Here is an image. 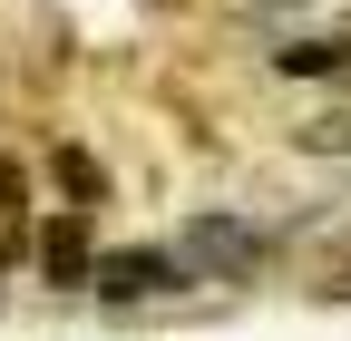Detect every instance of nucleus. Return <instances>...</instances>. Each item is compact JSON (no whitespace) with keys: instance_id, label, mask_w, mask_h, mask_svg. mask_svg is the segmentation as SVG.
<instances>
[{"instance_id":"f03ea898","label":"nucleus","mask_w":351,"mask_h":341,"mask_svg":"<svg viewBox=\"0 0 351 341\" xmlns=\"http://www.w3.org/2000/svg\"><path fill=\"white\" fill-rule=\"evenodd\" d=\"M195 273L176 264V244H127V253H98L88 264V292L98 303H166V292H186Z\"/></svg>"},{"instance_id":"f257e3e1","label":"nucleus","mask_w":351,"mask_h":341,"mask_svg":"<svg viewBox=\"0 0 351 341\" xmlns=\"http://www.w3.org/2000/svg\"><path fill=\"white\" fill-rule=\"evenodd\" d=\"M263 253H274V234L244 225V215H195L186 234H176V264H186L195 283H254Z\"/></svg>"},{"instance_id":"0eeeda50","label":"nucleus","mask_w":351,"mask_h":341,"mask_svg":"<svg viewBox=\"0 0 351 341\" xmlns=\"http://www.w3.org/2000/svg\"><path fill=\"white\" fill-rule=\"evenodd\" d=\"M49 166H59V186L78 195V205H69V215H98V195H108V176H98V166H88V147H59Z\"/></svg>"},{"instance_id":"7ed1b4c3","label":"nucleus","mask_w":351,"mask_h":341,"mask_svg":"<svg viewBox=\"0 0 351 341\" xmlns=\"http://www.w3.org/2000/svg\"><path fill=\"white\" fill-rule=\"evenodd\" d=\"M283 78H351V29H313V39H274Z\"/></svg>"},{"instance_id":"423d86ee","label":"nucleus","mask_w":351,"mask_h":341,"mask_svg":"<svg viewBox=\"0 0 351 341\" xmlns=\"http://www.w3.org/2000/svg\"><path fill=\"white\" fill-rule=\"evenodd\" d=\"M39 264H49V283H88V264H98V253H88V215H59L39 234Z\"/></svg>"},{"instance_id":"20e7f679","label":"nucleus","mask_w":351,"mask_h":341,"mask_svg":"<svg viewBox=\"0 0 351 341\" xmlns=\"http://www.w3.org/2000/svg\"><path fill=\"white\" fill-rule=\"evenodd\" d=\"M244 20H263L274 39H313V29H341V0H234Z\"/></svg>"},{"instance_id":"6e6552de","label":"nucleus","mask_w":351,"mask_h":341,"mask_svg":"<svg viewBox=\"0 0 351 341\" xmlns=\"http://www.w3.org/2000/svg\"><path fill=\"white\" fill-rule=\"evenodd\" d=\"M293 137L313 147V156H351V108H322V117H302Z\"/></svg>"},{"instance_id":"39448f33","label":"nucleus","mask_w":351,"mask_h":341,"mask_svg":"<svg viewBox=\"0 0 351 341\" xmlns=\"http://www.w3.org/2000/svg\"><path fill=\"white\" fill-rule=\"evenodd\" d=\"M29 234H39L29 176H20V166H0V264H20V253H29Z\"/></svg>"}]
</instances>
